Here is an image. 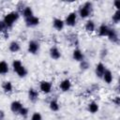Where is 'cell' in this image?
Wrapping results in <instances>:
<instances>
[{
	"mask_svg": "<svg viewBox=\"0 0 120 120\" xmlns=\"http://www.w3.org/2000/svg\"><path fill=\"white\" fill-rule=\"evenodd\" d=\"M112 21L114 23H118L120 21V11L119 10H115L112 16Z\"/></svg>",
	"mask_w": 120,
	"mask_h": 120,
	"instance_id": "obj_28",
	"label": "cell"
},
{
	"mask_svg": "<svg viewBox=\"0 0 120 120\" xmlns=\"http://www.w3.org/2000/svg\"><path fill=\"white\" fill-rule=\"evenodd\" d=\"M107 38L112 43L117 44L119 42V35H118V32L114 28H110V31L107 35Z\"/></svg>",
	"mask_w": 120,
	"mask_h": 120,
	"instance_id": "obj_8",
	"label": "cell"
},
{
	"mask_svg": "<svg viewBox=\"0 0 120 120\" xmlns=\"http://www.w3.org/2000/svg\"><path fill=\"white\" fill-rule=\"evenodd\" d=\"M49 108L52 112H58L60 109V105H59V102L57 101V99H52L49 102Z\"/></svg>",
	"mask_w": 120,
	"mask_h": 120,
	"instance_id": "obj_23",
	"label": "cell"
},
{
	"mask_svg": "<svg viewBox=\"0 0 120 120\" xmlns=\"http://www.w3.org/2000/svg\"><path fill=\"white\" fill-rule=\"evenodd\" d=\"M106 70V66L102 63V62H98L97 65H96V68H95V74L98 78L101 79L102 76H103V73L105 72Z\"/></svg>",
	"mask_w": 120,
	"mask_h": 120,
	"instance_id": "obj_11",
	"label": "cell"
},
{
	"mask_svg": "<svg viewBox=\"0 0 120 120\" xmlns=\"http://www.w3.org/2000/svg\"><path fill=\"white\" fill-rule=\"evenodd\" d=\"M22 66V63L21 62V60H18V59H15L12 61V64H11V68L13 69L14 72H16Z\"/></svg>",
	"mask_w": 120,
	"mask_h": 120,
	"instance_id": "obj_25",
	"label": "cell"
},
{
	"mask_svg": "<svg viewBox=\"0 0 120 120\" xmlns=\"http://www.w3.org/2000/svg\"><path fill=\"white\" fill-rule=\"evenodd\" d=\"M112 102H113L116 106H118V105L120 104V98H119V96H116V97L112 99Z\"/></svg>",
	"mask_w": 120,
	"mask_h": 120,
	"instance_id": "obj_32",
	"label": "cell"
},
{
	"mask_svg": "<svg viewBox=\"0 0 120 120\" xmlns=\"http://www.w3.org/2000/svg\"><path fill=\"white\" fill-rule=\"evenodd\" d=\"M107 53H108V50H107V49H105V48H103V49L101 50V52H100V56H101V58L106 57Z\"/></svg>",
	"mask_w": 120,
	"mask_h": 120,
	"instance_id": "obj_31",
	"label": "cell"
},
{
	"mask_svg": "<svg viewBox=\"0 0 120 120\" xmlns=\"http://www.w3.org/2000/svg\"><path fill=\"white\" fill-rule=\"evenodd\" d=\"M110 26L107 25L106 23H101L98 28V35L99 37H107L109 31H110Z\"/></svg>",
	"mask_w": 120,
	"mask_h": 120,
	"instance_id": "obj_14",
	"label": "cell"
},
{
	"mask_svg": "<svg viewBox=\"0 0 120 120\" xmlns=\"http://www.w3.org/2000/svg\"><path fill=\"white\" fill-rule=\"evenodd\" d=\"M8 71H9L8 64L5 60L0 61V75H6L8 73Z\"/></svg>",
	"mask_w": 120,
	"mask_h": 120,
	"instance_id": "obj_22",
	"label": "cell"
},
{
	"mask_svg": "<svg viewBox=\"0 0 120 120\" xmlns=\"http://www.w3.org/2000/svg\"><path fill=\"white\" fill-rule=\"evenodd\" d=\"M71 86H72V82L69 79L66 78V79H63L60 83H59V88L62 92H68L71 89Z\"/></svg>",
	"mask_w": 120,
	"mask_h": 120,
	"instance_id": "obj_9",
	"label": "cell"
},
{
	"mask_svg": "<svg viewBox=\"0 0 120 120\" xmlns=\"http://www.w3.org/2000/svg\"><path fill=\"white\" fill-rule=\"evenodd\" d=\"M113 6H114V8H116V10H119V8H120V2H119L118 0L114 1V2H113Z\"/></svg>",
	"mask_w": 120,
	"mask_h": 120,
	"instance_id": "obj_33",
	"label": "cell"
},
{
	"mask_svg": "<svg viewBox=\"0 0 120 120\" xmlns=\"http://www.w3.org/2000/svg\"><path fill=\"white\" fill-rule=\"evenodd\" d=\"M18 114L21 116V117H22V118H25V117H27L28 116V114H29V110H28V108H26V107H22L21 110H20V112H18Z\"/></svg>",
	"mask_w": 120,
	"mask_h": 120,
	"instance_id": "obj_27",
	"label": "cell"
},
{
	"mask_svg": "<svg viewBox=\"0 0 120 120\" xmlns=\"http://www.w3.org/2000/svg\"><path fill=\"white\" fill-rule=\"evenodd\" d=\"M87 110H88V112H90V113H96V112H98V110H99V105H98V102H96V101H91V102H89L88 103V105H87Z\"/></svg>",
	"mask_w": 120,
	"mask_h": 120,
	"instance_id": "obj_18",
	"label": "cell"
},
{
	"mask_svg": "<svg viewBox=\"0 0 120 120\" xmlns=\"http://www.w3.org/2000/svg\"><path fill=\"white\" fill-rule=\"evenodd\" d=\"M84 29L88 33H92L96 30V23L93 20H87L84 24Z\"/></svg>",
	"mask_w": 120,
	"mask_h": 120,
	"instance_id": "obj_20",
	"label": "cell"
},
{
	"mask_svg": "<svg viewBox=\"0 0 120 120\" xmlns=\"http://www.w3.org/2000/svg\"><path fill=\"white\" fill-rule=\"evenodd\" d=\"M92 11H93V4L91 2H85L79 7L77 15L81 19H87L88 17H90Z\"/></svg>",
	"mask_w": 120,
	"mask_h": 120,
	"instance_id": "obj_2",
	"label": "cell"
},
{
	"mask_svg": "<svg viewBox=\"0 0 120 120\" xmlns=\"http://www.w3.org/2000/svg\"><path fill=\"white\" fill-rule=\"evenodd\" d=\"M20 15L21 14L17 10H12V11L5 14V16L3 18V22H5V24H6V26H7L8 29V28H11L14 25V23L19 20Z\"/></svg>",
	"mask_w": 120,
	"mask_h": 120,
	"instance_id": "obj_1",
	"label": "cell"
},
{
	"mask_svg": "<svg viewBox=\"0 0 120 120\" xmlns=\"http://www.w3.org/2000/svg\"><path fill=\"white\" fill-rule=\"evenodd\" d=\"M72 59L74 61H77V62H81L82 60H84V53L82 52V50L76 48L73 50L72 52Z\"/></svg>",
	"mask_w": 120,
	"mask_h": 120,
	"instance_id": "obj_12",
	"label": "cell"
},
{
	"mask_svg": "<svg viewBox=\"0 0 120 120\" xmlns=\"http://www.w3.org/2000/svg\"><path fill=\"white\" fill-rule=\"evenodd\" d=\"M15 73H16L20 78H24V77L27 75L28 71H27V68L22 65V67H21V68H19Z\"/></svg>",
	"mask_w": 120,
	"mask_h": 120,
	"instance_id": "obj_24",
	"label": "cell"
},
{
	"mask_svg": "<svg viewBox=\"0 0 120 120\" xmlns=\"http://www.w3.org/2000/svg\"><path fill=\"white\" fill-rule=\"evenodd\" d=\"M0 33L5 34V35H7V33H8V28L5 24V22H3V20H0Z\"/></svg>",
	"mask_w": 120,
	"mask_h": 120,
	"instance_id": "obj_30",
	"label": "cell"
},
{
	"mask_svg": "<svg viewBox=\"0 0 120 120\" xmlns=\"http://www.w3.org/2000/svg\"><path fill=\"white\" fill-rule=\"evenodd\" d=\"M80 63V69L81 70H82V71H84V70H87L88 68H89V67H90V64H89V62L88 61H86L85 59L84 60H82V61H81V62H79Z\"/></svg>",
	"mask_w": 120,
	"mask_h": 120,
	"instance_id": "obj_26",
	"label": "cell"
},
{
	"mask_svg": "<svg viewBox=\"0 0 120 120\" xmlns=\"http://www.w3.org/2000/svg\"><path fill=\"white\" fill-rule=\"evenodd\" d=\"M6 117V113L3 110H0V120H5Z\"/></svg>",
	"mask_w": 120,
	"mask_h": 120,
	"instance_id": "obj_34",
	"label": "cell"
},
{
	"mask_svg": "<svg viewBox=\"0 0 120 120\" xmlns=\"http://www.w3.org/2000/svg\"><path fill=\"white\" fill-rule=\"evenodd\" d=\"M40 50V44L38 40L31 39L27 44V52L31 54H38Z\"/></svg>",
	"mask_w": 120,
	"mask_h": 120,
	"instance_id": "obj_4",
	"label": "cell"
},
{
	"mask_svg": "<svg viewBox=\"0 0 120 120\" xmlns=\"http://www.w3.org/2000/svg\"><path fill=\"white\" fill-rule=\"evenodd\" d=\"M30 120H42V115L39 112H35L32 113Z\"/></svg>",
	"mask_w": 120,
	"mask_h": 120,
	"instance_id": "obj_29",
	"label": "cell"
},
{
	"mask_svg": "<svg viewBox=\"0 0 120 120\" xmlns=\"http://www.w3.org/2000/svg\"><path fill=\"white\" fill-rule=\"evenodd\" d=\"M24 22H25V25L27 27H36V26H38L39 24L40 20H39V18L38 16L33 15L30 18L24 19Z\"/></svg>",
	"mask_w": 120,
	"mask_h": 120,
	"instance_id": "obj_6",
	"label": "cell"
},
{
	"mask_svg": "<svg viewBox=\"0 0 120 120\" xmlns=\"http://www.w3.org/2000/svg\"><path fill=\"white\" fill-rule=\"evenodd\" d=\"M101 79H102L107 84H111V83L112 82V81H113V75H112V72L110 69L106 68V70H105V72L103 73V76H102Z\"/></svg>",
	"mask_w": 120,
	"mask_h": 120,
	"instance_id": "obj_16",
	"label": "cell"
},
{
	"mask_svg": "<svg viewBox=\"0 0 120 120\" xmlns=\"http://www.w3.org/2000/svg\"><path fill=\"white\" fill-rule=\"evenodd\" d=\"M52 27L56 31H62L64 29V27H65V22L60 18H54L52 20Z\"/></svg>",
	"mask_w": 120,
	"mask_h": 120,
	"instance_id": "obj_13",
	"label": "cell"
},
{
	"mask_svg": "<svg viewBox=\"0 0 120 120\" xmlns=\"http://www.w3.org/2000/svg\"><path fill=\"white\" fill-rule=\"evenodd\" d=\"M39 90L45 95H48L52 90V83L50 81H41L39 82Z\"/></svg>",
	"mask_w": 120,
	"mask_h": 120,
	"instance_id": "obj_5",
	"label": "cell"
},
{
	"mask_svg": "<svg viewBox=\"0 0 120 120\" xmlns=\"http://www.w3.org/2000/svg\"><path fill=\"white\" fill-rule=\"evenodd\" d=\"M1 87H2L3 91H4L5 93H7V94H9V93H11V92L13 91V84H12V82H9V81H5V82H3Z\"/></svg>",
	"mask_w": 120,
	"mask_h": 120,
	"instance_id": "obj_19",
	"label": "cell"
},
{
	"mask_svg": "<svg viewBox=\"0 0 120 120\" xmlns=\"http://www.w3.org/2000/svg\"><path fill=\"white\" fill-rule=\"evenodd\" d=\"M8 50H9L10 52H13V53L18 52H20V50H21V44H20L18 41L13 40V41H11V42L9 43V45H8Z\"/></svg>",
	"mask_w": 120,
	"mask_h": 120,
	"instance_id": "obj_17",
	"label": "cell"
},
{
	"mask_svg": "<svg viewBox=\"0 0 120 120\" xmlns=\"http://www.w3.org/2000/svg\"><path fill=\"white\" fill-rule=\"evenodd\" d=\"M22 107H23L22 103L21 101H19V100H13L10 103V111L13 113H18Z\"/></svg>",
	"mask_w": 120,
	"mask_h": 120,
	"instance_id": "obj_15",
	"label": "cell"
},
{
	"mask_svg": "<svg viewBox=\"0 0 120 120\" xmlns=\"http://www.w3.org/2000/svg\"><path fill=\"white\" fill-rule=\"evenodd\" d=\"M49 54H50V57L53 60H58L60 57H61V51L58 49V47L56 46H52L49 50Z\"/></svg>",
	"mask_w": 120,
	"mask_h": 120,
	"instance_id": "obj_10",
	"label": "cell"
},
{
	"mask_svg": "<svg viewBox=\"0 0 120 120\" xmlns=\"http://www.w3.org/2000/svg\"><path fill=\"white\" fill-rule=\"evenodd\" d=\"M77 18H78L77 12H75V11L69 12L67 15V17H66V19L64 21L65 25L69 26V27H74L76 25V23H77Z\"/></svg>",
	"mask_w": 120,
	"mask_h": 120,
	"instance_id": "obj_3",
	"label": "cell"
},
{
	"mask_svg": "<svg viewBox=\"0 0 120 120\" xmlns=\"http://www.w3.org/2000/svg\"><path fill=\"white\" fill-rule=\"evenodd\" d=\"M27 96H28V99H29L31 102L35 103V102H37V101L38 100L39 94H38V91L36 88H34V87H30V88L28 89Z\"/></svg>",
	"mask_w": 120,
	"mask_h": 120,
	"instance_id": "obj_7",
	"label": "cell"
},
{
	"mask_svg": "<svg viewBox=\"0 0 120 120\" xmlns=\"http://www.w3.org/2000/svg\"><path fill=\"white\" fill-rule=\"evenodd\" d=\"M21 14L22 15V17L24 19H27V18H30L34 15V11H33V8L29 6H25V8L22 9V11L21 12Z\"/></svg>",
	"mask_w": 120,
	"mask_h": 120,
	"instance_id": "obj_21",
	"label": "cell"
}]
</instances>
